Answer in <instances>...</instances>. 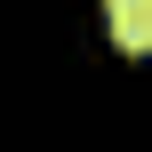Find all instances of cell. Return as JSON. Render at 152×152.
I'll list each match as a JSON object with an SVG mask.
<instances>
[{
  "label": "cell",
  "mask_w": 152,
  "mask_h": 152,
  "mask_svg": "<svg viewBox=\"0 0 152 152\" xmlns=\"http://www.w3.org/2000/svg\"><path fill=\"white\" fill-rule=\"evenodd\" d=\"M104 24L120 40V56H144L152 48V0H104Z\"/></svg>",
  "instance_id": "1"
}]
</instances>
